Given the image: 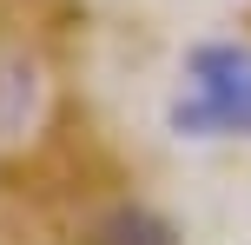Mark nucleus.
<instances>
[{
    "label": "nucleus",
    "instance_id": "1",
    "mask_svg": "<svg viewBox=\"0 0 251 245\" xmlns=\"http://www.w3.org/2000/svg\"><path fill=\"white\" fill-rule=\"evenodd\" d=\"M178 139H245L251 133V40H199L165 106Z\"/></svg>",
    "mask_w": 251,
    "mask_h": 245
},
{
    "label": "nucleus",
    "instance_id": "2",
    "mask_svg": "<svg viewBox=\"0 0 251 245\" xmlns=\"http://www.w3.org/2000/svg\"><path fill=\"white\" fill-rule=\"evenodd\" d=\"M100 239H106V245H172V232H165V225L152 219V212H139V206H126V212H113Z\"/></svg>",
    "mask_w": 251,
    "mask_h": 245
}]
</instances>
